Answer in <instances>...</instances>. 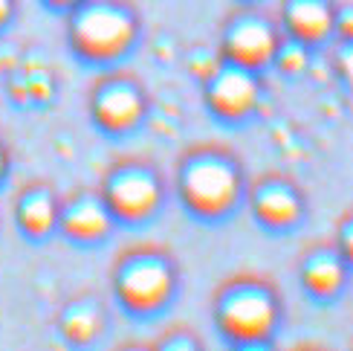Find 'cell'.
<instances>
[{
  "mask_svg": "<svg viewBox=\"0 0 353 351\" xmlns=\"http://www.w3.org/2000/svg\"><path fill=\"white\" fill-rule=\"evenodd\" d=\"M174 192L197 221H223L246 198V174L234 151L217 142L185 149L174 169Z\"/></svg>",
  "mask_w": 353,
  "mask_h": 351,
  "instance_id": "1",
  "label": "cell"
},
{
  "mask_svg": "<svg viewBox=\"0 0 353 351\" xmlns=\"http://www.w3.org/2000/svg\"><path fill=\"white\" fill-rule=\"evenodd\" d=\"M281 296L270 279L255 273L229 276L212 296V319L229 345L258 348L270 345L281 328Z\"/></svg>",
  "mask_w": 353,
  "mask_h": 351,
  "instance_id": "2",
  "label": "cell"
},
{
  "mask_svg": "<svg viewBox=\"0 0 353 351\" xmlns=\"http://www.w3.org/2000/svg\"><path fill=\"white\" fill-rule=\"evenodd\" d=\"M64 15L67 47L90 67H116L142 38V18L130 0H81Z\"/></svg>",
  "mask_w": 353,
  "mask_h": 351,
  "instance_id": "3",
  "label": "cell"
},
{
  "mask_svg": "<svg viewBox=\"0 0 353 351\" xmlns=\"http://www.w3.org/2000/svg\"><path fill=\"white\" fill-rule=\"evenodd\" d=\"M110 290L130 316H157L180 290V270L168 250L157 244H134L116 256L110 267Z\"/></svg>",
  "mask_w": 353,
  "mask_h": 351,
  "instance_id": "4",
  "label": "cell"
},
{
  "mask_svg": "<svg viewBox=\"0 0 353 351\" xmlns=\"http://www.w3.org/2000/svg\"><path fill=\"white\" fill-rule=\"evenodd\" d=\"M99 192L105 198L116 224L139 227L159 215L165 203V180L148 160L125 157L116 160L101 174Z\"/></svg>",
  "mask_w": 353,
  "mask_h": 351,
  "instance_id": "5",
  "label": "cell"
},
{
  "mask_svg": "<svg viewBox=\"0 0 353 351\" xmlns=\"http://www.w3.org/2000/svg\"><path fill=\"white\" fill-rule=\"evenodd\" d=\"M148 91L128 70H108L93 79L87 91V113L108 137H125L148 120Z\"/></svg>",
  "mask_w": 353,
  "mask_h": 351,
  "instance_id": "6",
  "label": "cell"
},
{
  "mask_svg": "<svg viewBox=\"0 0 353 351\" xmlns=\"http://www.w3.org/2000/svg\"><path fill=\"white\" fill-rule=\"evenodd\" d=\"M281 38L284 32L278 26V21H272L267 12L255 9L252 3H246L241 9H234L223 21L220 41H217V55L223 61L263 73L267 67H272V58H275Z\"/></svg>",
  "mask_w": 353,
  "mask_h": 351,
  "instance_id": "7",
  "label": "cell"
},
{
  "mask_svg": "<svg viewBox=\"0 0 353 351\" xmlns=\"http://www.w3.org/2000/svg\"><path fill=\"white\" fill-rule=\"evenodd\" d=\"M200 84H203L205 111L217 122H226V125H241L246 120H252L263 99L261 73L223 61V58Z\"/></svg>",
  "mask_w": 353,
  "mask_h": 351,
  "instance_id": "8",
  "label": "cell"
},
{
  "mask_svg": "<svg viewBox=\"0 0 353 351\" xmlns=\"http://www.w3.org/2000/svg\"><path fill=\"white\" fill-rule=\"evenodd\" d=\"M252 218L270 232L296 229L307 215V200L301 189L284 174H263L246 183V198Z\"/></svg>",
  "mask_w": 353,
  "mask_h": 351,
  "instance_id": "9",
  "label": "cell"
},
{
  "mask_svg": "<svg viewBox=\"0 0 353 351\" xmlns=\"http://www.w3.org/2000/svg\"><path fill=\"white\" fill-rule=\"evenodd\" d=\"M116 221L108 209L105 198L99 189H72V192L61 195V209H58V236H64L72 244H101Z\"/></svg>",
  "mask_w": 353,
  "mask_h": 351,
  "instance_id": "10",
  "label": "cell"
},
{
  "mask_svg": "<svg viewBox=\"0 0 353 351\" xmlns=\"http://www.w3.org/2000/svg\"><path fill=\"white\" fill-rule=\"evenodd\" d=\"M58 209H61V195L50 183L32 180L18 189L12 200V218L21 236L29 241H47L58 232Z\"/></svg>",
  "mask_w": 353,
  "mask_h": 351,
  "instance_id": "11",
  "label": "cell"
},
{
  "mask_svg": "<svg viewBox=\"0 0 353 351\" xmlns=\"http://www.w3.org/2000/svg\"><path fill=\"white\" fill-rule=\"evenodd\" d=\"M336 6L333 0H281L278 26L287 38L301 41L304 47H325L336 29Z\"/></svg>",
  "mask_w": 353,
  "mask_h": 351,
  "instance_id": "12",
  "label": "cell"
},
{
  "mask_svg": "<svg viewBox=\"0 0 353 351\" xmlns=\"http://www.w3.org/2000/svg\"><path fill=\"white\" fill-rule=\"evenodd\" d=\"M347 261L339 256L333 244H313L301 253L299 261V282L307 296L316 302H330L347 285Z\"/></svg>",
  "mask_w": 353,
  "mask_h": 351,
  "instance_id": "13",
  "label": "cell"
},
{
  "mask_svg": "<svg viewBox=\"0 0 353 351\" xmlns=\"http://www.w3.org/2000/svg\"><path fill=\"white\" fill-rule=\"evenodd\" d=\"M58 334L64 337V343L70 345H93L108 328V314L101 299H96L93 294H81L64 302V308L58 311Z\"/></svg>",
  "mask_w": 353,
  "mask_h": 351,
  "instance_id": "14",
  "label": "cell"
},
{
  "mask_svg": "<svg viewBox=\"0 0 353 351\" xmlns=\"http://www.w3.org/2000/svg\"><path fill=\"white\" fill-rule=\"evenodd\" d=\"M307 64H310V47H304L301 41L284 35L281 44H278V50H275L272 67L278 73H284V76H301L307 70Z\"/></svg>",
  "mask_w": 353,
  "mask_h": 351,
  "instance_id": "15",
  "label": "cell"
},
{
  "mask_svg": "<svg viewBox=\"0 0 353 351\" xmlns=\"http://www.w3.org/2000/svg\"><path fill=\"white\" fill-rule=\"evenodd\" d=\"M200 345L203 343L188 328H183V325L171 328L168 334H163V337L157 340V348H165V351H197Z\"/></svg>",
  "mask_w": 353,
  "mask_h": 351,
  "instance_id": "16",
  "label": "cell"
},
{
  "mask_svg": "<svg viewBox=\"0 0 353 351\" xmlns=\"http://www.w3.org/2000/svg\"><path fill=\"white\" fill-rule=\"evenodd\" d=\"M333 70H336V76L342 79V84L353 93V38L342 41L339 47H336V53H333Z\"/></svg>",
  "mask_w": 353,
  "mask_h": 351,
  "instance_id": "17",
  "label": "cell"
},
{
  "mask_svg": "<svg viewBox=\"0 0 353 351\" xmlns=\"http://www.w3.org/2000/svg\"><path fill=\"white\" fill-rule=\"evenodd\" d=\"M333 247L339 250V256L347 261V267L353 270V209L336 224V238H333Z\"/></svg>",
  "mask_w": 353,
  "mask_h": 351,
  "instance_id": "18",
  "label": "cell"
},
{
  "mask_svg": "<svg viewBox=\"0 0 353 351\" xmlns=\"http://www.w3.org/2000/svg\"><path fill=\"white\" fill-rule=\"evenodd\" d=\"M333 35H339V41H350L353 38V6L336 9V29H333Z\"/></svg>",
  "mask_w": 353,
  "mask_h": 351,
  "instance_id": "19",
  "label": "cell"
},
{
  "mask_svg": "<svg viewBox=\"0 0 353 351\" xmlns=\"http://www.w3.org/2000/svg\"><path fill=\"white\" fill-rule=\"evenodd\" d=\"M9 171H12V149H9L6 137L0 134V189L9 180Z\"/></svg>",
  "mask_w": 353,
  "mask_h": 351,
  "instance_id": "20",
  "label": "cell"
},
{
  "mask_svg": "<svg viewBox=\"0 0 353 351\" xmlns=\"http://www.w3.org/2000/svg\"><path fill=\"white\" fill-rule=\"evenodd\" d=\"M14 15H18V0H0V32L12 26Z\"/></svg>",
  "mask_w": 353,
  "mask_h": 351,
  "instance_id": "21",
  "label": "cell"
},
{
  "mask_svg": "<svg viewBox=\"0 0 353 351\" xmlns=\"http://www.w3.org/2000/svg\"><path fill=\"white\" fill-rule=\"evenodd\" d=\"M41 3L47 9H52V12H70L76 3H81V0H41Z\"/></svg>",
  "mask_w": 353,
  "mask_h": 351,
  "instance_id": "22",
  "label": "cell"
},
{
  "mask_svg": "<svg viewBox=\"0 0 353 351\" xmlns=\"http://www.w3.org/2000/svg\"><path fill=\"white\" fill-rule=\"evenodd\" d=\"M243 3H255V0H243Z\"/></svg>",
  "mask_w": 353,
  "mask_h": 351,
  "instance_id": "23",
  "label": "cell"
}]
</instances>
